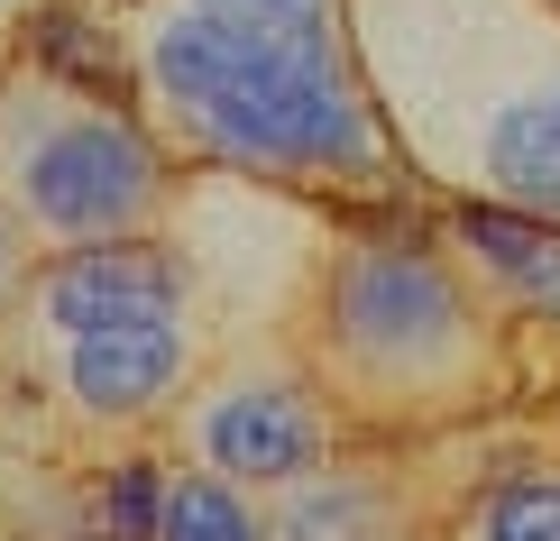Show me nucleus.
Listing matches in <instances>:
<instances>
[{"instance_id":"1","label":"nucleus","mask_w":560,"mask_h":541,"mask_svg":"<svg viewBox=\"0 0 560 541\" xmlns=\"http://www.w3.org/2000/svg\"><path fill=\"white\" fill-rule=\"evenodd\" d=\"M129 102L184 175H240L331 211H432L368 92L349 0H120Z\"/></svg>"},{"instance_id":"2","label":"nucleus","mask_w":560,"mask_h":541,"mask_svg":"<svg viewBox=\"0 0 560 541\" xmlns=\"http://www.w3.org/2000/svg\"><path fill=\"white\" fill-rule=\"evenodd\" d=\"M285 340L331 386L349 440L478 432L533 413L560 376L497 285L432 230V211H340Z\"/></svg>"},{"instance_id":"3","label":"nucleus","mask_w":560,"mask_h":541,"mask_svg":"<svg viewBox=\"0 0 560 541\" xmlns=\"http://www.w3.org/2000/svg\"><path fill=\"white\" fill-rule=\"evenodd\" d=\"M212 349L221 321L175 239L28 257L0 294V395L74 468L166 450V422Z\"/></svg>"},{"instance_id":"4","label":"nucleus","mask_w":560,"mask_h":541,"mask_svg":"<svg viewBox=\"0 0 560 541\" xmlns=\"http://www.w3.org/2000/svg\"><path fill=\"white\" fill-rule=\"evenodd\" d=\"M349 28L432 202L560 221V0H349Z\"/></svg>"},{"instance_id":"5","label":"nucleus","mask_w":560,"mask_h":541,"mask_svg":"<svg viewBox=\"0 0 560 541\" xmlns=\"http://www.w3.org/2000/svg\"><path fill=\"white\" fill-rule=\"evenodd\" d=\"M175 202L184 166L129 92L0 56V248L19 267L110 239H166Z\"/></svg>"},{"instance_id":"6","label":"nucleus","mask_w":560,"mask_h":541,"mask_svg":"<svg viewBox=\"0 0 560 541\" xmlns=\"http://www.w3.org/2000/svg\"><path fill=\"white\" fill-rule=\"evenodd\" d=\"M349 440V422L331 404L303 349L285 331H240L212 349V367L194 376V395L166 422V459H194L212 478H240L248 496H276L303 468H322Z\"/></svg>"},{"instance_id":"7","label":"nucleus","mask_w":560,"mask_h":541,"mask_svg":"<svg viewBox=\"0 0 560 541\" xmlns=\"http://www.w3.org/2000/svg\"><path fill=\"white\" fill-rule=\"evenodd\" d=\"M505 422L441 440H340L322 468L267 496V541H441V514L478 478Z\"/></svg>"},{"instance_id":"8","label":"nucleus","mask_w":560,"mask_h":541,"mask_svg":"<svg viewBox=\"0 0 560 541\" xmlns=\"http://www.w3.org/2000/svg\"><path fill=\"white\" fill-rule=\"evenodd\" d=\"M432 230L497 285V303L524 321V340L560 367V221L478 211V202H432Z\"/></svg>"},{"instance_id":"9","label":"nucleus","mask_w":560,"mask_h":541,"mask_svg":"<svg viewBox=\"0 0 560 541\" xmlns=\"http://www.w3.org/2000/svg\"><path fill=\"white\" fill-rule=\"evenodd\" d=\"M441 541H560V440L542 413H515L497 432V450L441 514Z\"/></svg>"},{"instance_id":"10","label":"nucleus","mask_w":560,"mask_h":541,"mask_svg":"<svg viewBox=\"0 0 560 541\" xmlns=\"http://www.w3.org/2000/svg\"><path fill=\"white\" fill-rule=\"evenodd\" d=\"M148 541H267V496H248L240 478H212L194 459H166V496H156Z\"/></svg>"},{"instance_id":"11","label":"nucleus","mask_w":560,"mask_h":541,"mask_svg":"<svg viewBox=\"0 0 560 541\" xmlns=\"http://www.w3.org/2000/svg\"><path fill=\"white\" fill-rule=\"evenodd\" d=\"M37 0H0V56H10V37H19V19H28Z\"/></svg>"},{"instance_id":"12","label":"nucleus","mask_w":560,"mask_h":541,"mask_svg":"<svg viewBox=\"0 0 560 541\" xmlns=\"http://www.w3.org/2000/svg\"><path fill=\"white\" fill-rule=\"evenodd\" d=\"M533 413H542V432L560 440V376H551V395H542V404H533Z\"/></svg>"},{"instance_id":"13","label":"nucleus","mask_w":560,"mask_h":541,"mask_svg":"<svg viewBox=\"0 0 560 541\" xmlns=\"http://www.w3.org/2000/svg\"><path fill=\"white\" fill-rule=\"evenodd\" d=\"M65 541H110V532H65Z\"/></svg>"},{"instance_id":"14","label":"nucleus","mask_w":560,"mask_h":541,"mask_svg":"<svg viewBox=\"0 0 560 541\" xmlns=\"http://www.w3.org/2000/svg\"><path fill=\"white\" fill-rule=\"evenodd\" d=\"M0 468H10V459H0Z\"/></svg>"}]
</instances>
